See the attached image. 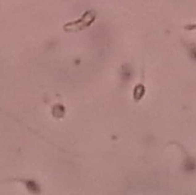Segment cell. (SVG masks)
<instances>
[{
	"instance_id": "1",
	"label": "cell",
	"mask_w": 196,
	"mask_h": 195,
	"mask_svg": "<svg viewBox=\"0 0 196 195\" xmlns=\"http://www.w3.org/2000/svg\"><path fill=\"white\" fill-rule=\"evenodd\" d=\"M94 14L92 13V12H87V13L84 15V16L81 18V20L78 22H76V25L74 24H71V29H81V28H84L85 27L90 25V24L94 19Z\"/></svg>"
}]
</instances>
